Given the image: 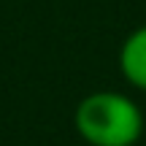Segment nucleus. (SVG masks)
<instances>
[{"mask_svg": "<svg viewBox=\"0 0 146 146\" xmlns=\"http://www.w3.org/2000/svg\"><path fill=\"white\" fill-rule=\"evenodd\" d=\"M73 127L87 146H135L143 135V108L125 92L95 89L78 100Z\"/></svg>", "mask_w": 146, "mask_h": 146, "instance_id": "f257e3e1", "label": "nucleus"}, {"mask_svg": "<svg viewBox=\"0 0 146 146\" xmlns=\"http://www.w3.org/2000/svg\"><path fill=\"white\" fill-rule=\"evenodd\" d=\"M116 65H119L122 78L130 87H135L138 92H146V25L135 27L125 35Z\"/></svg>", "mask_w": 146, "mask_h": 146, "instance_id": "f03ea898", "label": "nucleus"}]
</instances>
